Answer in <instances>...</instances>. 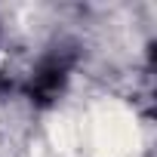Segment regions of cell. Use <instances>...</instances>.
I'll use <instances>...</instances> for the list:
<instances>
[{"label":"cell","instance_id":"1","mask_svg":"<svg viewBox=\"0 0 157 157\" xmlns=\"http://www.w3.org/2000/svg\"><path fill=\"white\" fill-rule=\"evenodd\" d=\"M65 77H68V59L62 56H49L37 74H34V80H31V99L37 105H46L59 96V90L65 86Z\"/></svg>","mask_w":157,"mask_h":157}]
</instances>
